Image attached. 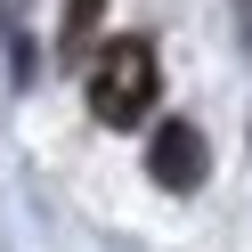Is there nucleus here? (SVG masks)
Segmentation results:
<instances>
[{
  "label": "nucleus",
  "mask_w": 252,
  "mask_h": 252,
  "mask_svg": "<svg viewBox=\"0 0 252 252\" xmlns=\"http://www.w3.org/2000/svg\"><path fill=\"white\" fill-rule=\"evenodd\" d=\"M82 98H90V114L98 122H147L155 114V98H163V65H155V41H138V33H122V41H106L98 57H90V73H82Z\"/></svg>",
  "instance_id": "1"
},
{
  "label": "nucleus",
  "mask_w": 252,
  "mask_h": 252,
  "mask_svg": "<svg viewBox=\"0 0 252 252\" xmlns=\"http://www.w3.org/2000/svg\"><path fill=\"white\" fill-rule=\"evenodd\" d=\"M98 17H106V0H65V25H57V57H82V49H90V33H98Z\"/></svg>",
  "instance_id": "3"
},
{
  "label": "nucleus",
  "mask_w": 252,
  "mask_h": 252,
  "mask_svg": "<svg viewBox=\"0 0 252 252\" xmlns=\"http://www.w3.org/2000/svg\"><path fill=\"white\" fill-rule=\"evenodd\" d=\"M147 179L171 187V195L203 187V179H212V138H203L195 122H155V138H147Z\"/></svg>",
  "instance_id": "2"
},
{
  "label": "nucleus",
  "mask_w": 252,
  "mask_h": 252,
  "mask_svg": "<svg viewBox=\"0 0 252 252\" xmlns=\"http://www.w3.org/2000/svg\"><path fill=\"white\" fill-rule=\"evenodd\" d=\"M244 33H252V0H244Z\"/></svg>",
  "instance_id": "4"
}]
</instances>
